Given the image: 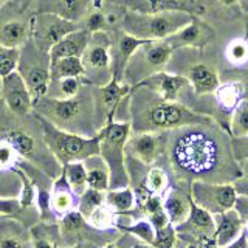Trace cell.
<instances>
[{
  "instance_id": "obj_1",
  "label": "cell",
  "mask_w": 248,
  "mask_h": 248,
  "mask_svg": "<svg viewBox=\"0 0 248 248\" xmlns=\"http://www.w3.org/2000/svg\"><path fill=\"white\" fill-rule=\"evenodd\" d=\"M165 169L170 183L183 188L192 182L234 183L242 177L228 130L216 121L168 132Z\"/></svg>"
},
{
  "instance_id": "obj_2",
  "label": "cell",
  "mask_w": 248,
  "mask_h": 248,
  "mask_svg": "<svg viewBox=\"0 0 248 248\" xmlns=\"http://www.w3.org/2000/svg\"><path fill=\"white\" fill-rule=\"evenodd\" d=\"M85 84V82H84ZM37 112L56 127L82 137H96L108 123L99 98V87L85 84L72 98L44 96L34 103Z\"/></svg>"
},
{
  "instance_id": "obj_3",
  "label": "cell",
  "mask_w": 248,
  "mask_h": 248,
  "mask_svg": "<svg viewBox=\"0 0 248 248\" xmlns=\"http://www.w3.org/2000/svg\"><path fill=\"white\" fill-rule=\"evenodd\" d=\"M209 121H214L211 116L194 112L177 101L161 98L144 85L130 90V129L134 134L170 132Z\"/></svg>"
},
{
  "instance_id": "obj_4",
  "label": "cell",
  "mask_w": 248,
  "mask_h": 248,
  "mask_svg": "<svg viewBox=\"0 0 248 248\" xmlns=\"http://www.w3.org/2000/svg\"><path fill=\"white\" fill-rule=\"evenodd\" d=\"M194 14L180 10L141 13L126 10L121 19V30L146 42L166 41L192 20Z\"/></svg>"
},
{
  "instance_id": "obj_5",
  "label": "cell",
  "mask_w": 248,
  "mask_h": 248,
  "mask_svg": "<svg viewBox=\"0 0 248 248\" xmlns=\"http://www.w3.org/2000/svg\"><path fill=\"white\" fill-rule=\"evenodd\" d=\"M44 143L62 166L75 161H84L99 154V135L82 137L62 130L39 115Z\"/></svg>"
},
{
  "instance_id": "obj_6",
  "label": "cell",
  "mask_w": 248,
  "mask_h": 248,
  "mask_svg": "<svg viewBox=\"0 0 248 248\" xmlns=\"http://www.w3.org/2000/svg\"><path fill=\"white\" fill-rule=\"evenodd\" d=\"M132 134L130 123L108 121L99 132V155L110 170V189L129 188L126 144Z\"/></svg>"
},
{
  "instance_id": "obj_7",
  "label": "cell",
  "mask_w": 248,
  "mask_h": 248,
  "mask_svg": "<svg viewBox=\"0 0 248 248\" xmlns=\"http://www.w3.org/2000/svg\"><path fill=\"white\" fill-rule=\"evenodd\" d=\"M172 56L174 50L166 41L144 42L129 61L123 81L134 89L152 75L165 72Z\"/></svg>"
},
{
  "instance_id": "obj_8",
  "label": "cell",
  "mask_w": 248,
  "mask_h": 248,
  "mask_svg": "<svg viewBox=\"0 0 248 248\" xmlns=\"http://www.w3.org/2000/svg\"><path fill=\"white\" fill-rule=\"evenodd\" d=\"M112 37L107 31L92 33L90 42L82 54V67L85 84L103 87L113 79L112 75Z\"/></svg>"
},
{
  "instance_id": "obj_9",
  "label": "cell",
  "mask_w": 248,
  "mask_h": 248,
  "mask_svg": "<svg viewBox=\"0 0 248 248\" xmlns=\"http://www.w3.org/2000/svg\"><path fill=\"white\" fill-rule=\"evenodd\" d=\"M50 67H51L50 53L41 50L39 46L34 45L31 39H28L23 44V51L20 53L19 73L25 79L34 103H37L41 98L48 95L50 84H51Z\"/></svg>"
},
{
  "instance_id": "obj_10",
  "label": "cell",
  "mask_w": 248,
  "mask_h": 248,
  "mask_svg": "<svg viewBox=\"0 0 248 248\" xmlns=\"http://www.w3.org/2000/svg\"><path fill=\"white\" fill-rule=\"evenodd\" d=\"M192 202L213 216L232 209L237 200L234 183H208L192 182L189 186Z\"/></svg>"
},
{
  "instance_id": "obj_11",
  "label": "cell",
  "mask_w": 248,
  "mask_h": 248,
  "mask_svg": "<svg viewBox=\"0 0 248 248\" xmlns=\"http://www.w3.org/2000/svg\"><path fill=\"white\" fill-rule=\"evenodd\" d=\"M78 30V23L50 13H36L30 23V37L36 46L50 53L61 39Z\"/></svg>"
},
{
  "instance_id": "obj_12",
  "label": "cell",
  "mask_w": 248,
  "mask_h": 248,
  "mask_svg": "<svg viewBox=\"0 0 248 248\" xmlns=\"http://www.w3.org/2000/svg\"><path fill=\"white\" fill-rule=\"evenodd\" d=\"M166 143L168 132H132L126 144V155H130L147 166H160L165 169Z\"/></svg>"
},
{
  "instance_id": "obj_13",
  "label": "cell",
  "mask_w": 248,
  "mask_h": 248,
  "mask_svg": "<svg viewBox=\"0 0 248 248\" xmlns=\"http://www.w3.org/2000/svg\"><path fill=\"white\" fill-rule=\"evenodd\" d=\"M216 39V31L199 16H194L192 20L177 31L166 42L172 46V50H205L206 46Z\"/></svg>"
},
{
  "instance_id": "obj_14",
  "label": "cell",
  "mask_w": 248,
  "mask_h": 248,
  "mask_svg": "<svg viewBox=\"0 0 248 248\" xmlns=\"http://www.w3.org/2000/svg\"><path fill=\"white\" fill-rule=\"evenodd\" d=\"M178 75H183L188 79L192 92L200 98L213 96L222 84L217 67L206 61H194L191 64L188 62V67L178 72Z\"/></svg>"
},
{
  "instance_id": "obj_15",
  "label": "cell",
  "mask_w": 248,
  "mask_h": 248,
  "mask_svg": "<svg viewBox=\"0 0 248 248\" xmlns=\"http://www.w3.org/2000/svg\"><path fill=\"white\" fill-rule=\"evenodd\" d=\"M108 2L112 5L121 6L124 10H134L141 13L180 10L199 16L206 11V0H108Z\"/></svg>"
},
{
  "instance_id": "obj_16",
  "label": "cell",
  "mask_w": 248,
  "mask_h": 248,
  "mask_svg": "<svg viewBox=\"0 0 248 248\" xmlns=\"http://www.w3.org/2000/svg\"><path fill=\"white\" fill-rule=\"evenodd\" d=\"M2 93L10 110L19 116L27 115L34 104L28 85L19 72H13L2 78Z\"/></svg>"
},
{
  "instance_id": "obj_17",
  "label": "cell",
  "mask_w": 248,
  "mask_h": 248,
  "mask_svg": "<svg viewBox=\"0 0 248 248\" xmlns=\"http://www.w3.org/2000/svg\"><path fill=\"white\" fill-rule=\"evenodd\" d=\"M93 8V0H37L36 13H50L59 17L79 23Z\"/></svg>"
},
{
  "instance_id": "obj_18",
  "label": "cell",
  "mask_w": 248,
  "mask_h": 248,
  "mask_svg": "<svg viewBox=\"0 0 248 248\" xmlns=\"http://www.w3.org/2000/svg\"><path fill=\"white\" fill-rule=\"evenodd\" d=\"M146 41L134 37L124 31H118L115 36V41L112 42V75L113 79L123 81L124 72H126L129 61L134 56V53L144 44Z\"/></svg>"
},
{
  "instance_id": "obj_19",
  "label": "cell",
  "mask_w": 248,
  "mask_h": 248,
  "mask_svg": "<svg viewBox=\"0 0 248 248\" xmlns=\"http://www.w3.org/2000/svg\"><path fill=\"white\" fill-rule=\"evenodd\" d=\"M161 197H163V205H165V211L169 217V220L174 223V227L183 223L188 219L192 208L189 188H183V186L170 183L168 191Z\"/></svg>"
},
{
  "instance_id": "obj_20",
  "label": "cell",
  "mask_w": 248,
  "mask_h": 248,
  "mask_svg": "<svg viewBox=\"0 0 248 248\" xmlns=\"http://www.w3.org/2000/svg\"><path fill=\"white\" fill-rule=\"evenodd\" d=\"M214 222H216L214 242L217 248L228 247L230 244L236 242V240L245 232V225L234 208L228 209V211H225V213L216 214Z\"/></svg>"
},
{
  "instance_id": "obj_21",
  "label": "cell",
  "mask_w": 248,
  "mask_h": 248,
  "mask_svg": "<svg viewBox=\"0 0 248 248\" xmlns=\"http://www.w3.org/2000/svg\"><path fill=\"white\" fill-rule=\"evenodd\" d=\"M90 37L92 33L84 28L72 31L50 50V61L54 62L62 58H82V54L90 42Z\"/></svg>"
},
{
  "instance_id": "obj_22",
  "label": "cell",
  "mask_w": 248,
  "mask_h": 248,
  "mask_svg": "<svg viewBox=\"0 0 248 248\" xmlns=\"http://www.w3.org/2000/svg\"><path fill=\"white\" fill-rule=\"evenodd\" d=\"M132 87L124 81H116L112 79L108 84L99 87V98L101 104H103L104 112L107 113L108 121H113V116L118 106L121 104V101L126 98L130 93Z\"/></svg>"
},
{
  "instance_id": "obj_23",
  "label": "cell",
  "mask_w": 248,
  "mask_h": 248,
  "mask_svg": "<svg viewBox=\"0 0 248 248\" xmlns=\"http://www.w3.org/2000/svg\"><path fill=\"white\" fill-rule=\"evenodd\" d=\"M84 165L87 169L89 188L101 192H107L110 189V170H108L107 163L99 154L84 160Z\"/></svg>"
},
{
  "instance_id": "obj_24",
  "label": "cell",
  "mask_w": 248,
  "mask_h": 248,
  "mask_svg": "<svg viewBox=\"0 0 248 248\" xmlns=\"http://www.w3.org/2000/svg\"><path fill=\"white\" fill-rule=\"evenodd\" d=\"M106 203L116 214H129L137 206V196L130 186L123 189H108L106 192Z\"/></svg>"
},
{
  "instance_id": "obj_25",
  "label": "cell",
  "mask_w": 248,
  "mask_h": 248,
  "mask_svg": "<svg viewBox=\"0 0 248 248\" xmlns=\"http://www.w3.org/2000/svg\"><path fill=\"white\" fill-rule=\"evenodd\" d=\"M30 39V25L20 20H11L0 28V44L17 48Z\"/></svg>"
},
{
  "instance_id": "obj_26",
  "label": "cell",
  "mask_w": 248,
  "mask_h": 248,
  "mask_svg": "<svg viewBox=\"0 0 248 248\" xmlns=\"http://www.w3.org/2000/svg\"><path fill=\"white\" fill-rule=\"evenodd\" d=\"M51 82H56L65 78H84V67L81 58H62L51 62L50 67Z\"/></svg>"
},
{
  "instance_id": "obj_27",
  "label": "cell",
  "mask_w": 248,
  "mask_h": 248,
  "mask_svg": "<svg viewBox=\"0 0 248 248\" xmlns=\"http://www.w3.org/2000/svg\"><path fill=\"white\" fill-rule=\"evenodd\" d=\"M64 174L65 180L70 186V189L76 194L78 197H81L82 194L89 189L87 185V169H85L84 161H75V163H68L64 166Z\"/></svg>"
},
{
  "instance_id": "obj_28",
  "label": "cell",
  "mask_w": 248,
  "mask_h": 248,
  "mask_svg": "<svg viewBox=\"0 0 248 248\" xmlns=\"http://www.w3.org/2000/svg\"><path fill=\"white\" fill-rule=\"evenodd\" d=\"M170 186V175L166 169L160 166H151L144 178V189L155 196H163Z\"/></svg>"
},
{
  "instance_id": "obj_29",
  "label": "cell",
  "mask_w": 248,
  "mask_h": 248,
  "mask_svg": "<svg viewBox=\"0 0 248 248\" xmlns=\"http://www.w3.org/2000/svg\"><path fill=\"white\" fill-rule=\"evenodd\" d=\"M225 61L230 65L242 68L248 65V39L247 37H236L225 46Z\"/></svg>"
},
{
  "instance_id": "obj_30",
  "label": "cell",
  "mask_w": 248,
  "mask_h": 248,
  "mask_svg": "<svg viewBox=\"0 0 248 248\" xmlns=\"http://www.w3.org/2000/svg\"><path fill=\"white\" fill-rule=\"evenodd\" d=\"M206 10L222 20H236L242 14L239 0H206Z\"/></svg>"
},
{
  "instance_id": "obj_31",
  "label": "cell",
  "mask_w": 248,
  "mask_h": 248,
  "mask_svg": "<svg viewBox=\"0 0 248 248\" xmlns=\"http://www.w3.org/2000/svg\"><path fill=\"white\" fill-rule=\"evenodd\" d=\"M228 134L232 138L248 135V96L231 113Z\"/></svg>"
},
{
  "instance_id": "obj_32",
  "label": "cell",
  "mask_w": 248,
  "mask_h": 248,
  "mask_svg": "<svg viewBox=\"0 0 248 248\" xmlns=\"http://www.w3.org/2000/svg\"><path fill=\"white\" fill-rule=\"evenodd\" d=\"M85 220H87L93 228H96L99 231H110L116 228V225H115L116 213L107 203L98 206Z\"/></svg>"
},
{
  "instance_id": "obj_33",
  "label": "cell",
  "mask_w": 248,
  "mask_h": 248,
  "mask_svg": "<svg viewBox=\"0 0 248 248\" xmlns=\"http://www.w3.org/2000/svg\"><path fill=\"white\" fill-rule=\"evenodd\" d=\"M51 206L56 213L64 214V216L72 211V208H73V191L70 189L64 174H62V185L58 183L56 191L53 192Z\"/></svg>"
},
{
  "instance_id": "obj_34",
  "label": "cell",
  "mask_w": 248,
  "mask_h": 248,
  "mask_svg": "<svg viewBox=\"0 0 248 248\" xmlns=\"http://www.w3.org/2000/svg\"><path fill=\"white\" fill-rule=\"evenodd\" d=\"M124 232H129V234L135 236L140 242H143L146 245L154 247L155 244V230L152 227V223L147 219H138L132 225L124 230Z\"/></svg>"
},
{
  "instance_id": "obj_35",
  "label": "cell",
  "mask_w": 248,
  "mask_h": 248,
  "mask_svg": "<svg viewBox=\"0 0 248 248\" xmlns=\"http://www.w3.org/2000/svg\"><path fill=\"white\" fill-rule=\"evenodd\" d=\"M104 203H106V192L89 188L79 197V209H78V211L87 219V217L95 211L98 206L104 205Z\"/></svg>"
},
{
  "instance_id": "obj_36",
  "label": "cell",
  "mask_w": 248,
  "mask_h": 248,
  "mask_svg": "<svg viewBox=\"0 0 248 248\" xmlns=\"http://www.w3.org/2000/svg\"><path fill=\"white\" fill-rule=\"evenodd\" d=\"M20 51L17 48H11L0 44V78H5L10 73L16 72V67L19 65Z\"/></svg>"
},
{
  "instance_id": "obj_37",
  "label": "cell",
  "mask_w": 248,
  "mask_h": 248,
  "mask_svg": "<svg viewBox=\"0 0 248 248\" xmlns=\"http://www.w3.org/2000/svg\"><path fill=\"white\" fill-rule=\"evenodd\" d=\"M8 140H10V143L13 147L16 149H19L22 154H34L36 152V140L25 134V132L22 130H13L8 134Z\"/></svg>"
},
{
  "instance_id": "obj_38",
  "label": "cell",
  "mask_w": 248,
  "mask_h": 248,
  "mask_svg": "<svg viewBox=\"0 0 248 248\" xmlns=\"http://www.w3.org/2000/svg\"><path fill=\"white\" fill-rule=\"evenodd\" d=\"M0 248H30V240L25 239L22 230L13 225L10 232H0Z\"/></svg>"
},
{
  "instance_id": "obj_39",
  "label": "cell",
  "mask_w": 248,
  "mask_h": 248,
  "mask_svg": "<svg viewBox=\"0 0 248 248\" xmlns=\"http://www.w3.org/2000/svg\"><path fill=\"white\" fill-rule=\"evenodd\" d=\"M231 149L237 163L248 160V135L245 137H231Z\"/></svg>"
},
{
  "instance_id": "obj_40",
  "label": "cell",
  "mask_w": 248,
  "mask_h": 248,
  "mask_svg": "<svg viewBox=\"0 0 248 248\" xmlns=\"http://www.w3.org/2000/svg\"><path fill=\"white\" fill-rule=\"evenodd\" d=\"M234 209L239 213L240 219H242V222L245 225V234L248 237V197L237 194V200H236Z\"/></svg>"
},
{
  "instance_id": "obj_41",
  "label": "cell",
  "mask_w": 248,
  "mask_h": 248,
  "mask_svg": "<svg viewBox=\"0 0 248 248\" xmlns=\"http://www.w3.org/2000/svg\"><path fill=\"white\" fill-rule=\"evenodd\" d=\"M13 160V147L8 144H0V166H8Z\"/></svg>"
},
{
  "instance_id": "obj_42",
  "label": "cell",
  "mask_w": 248,
  "mask_h": 248,
  "mask_svg": "<svg viewBox=\"0 0 248 248\" xmlns=\"http://www.w3.org/2000/svg\"><path fill=\"white\" fill-rule=\"evenodd\" d=\"M123 237V236H121ZM116 239V240H113V242H108V244H106V245H103L101 248H132V245H134V242L137 240V237L134 236L132 237V240H130V244L129 245H123L121 242H123V239Z\"/></svg>"
},
{
  "instance_id": "obj_43",
  "label": "cell",
  "mask_w": 248,
  "mask_h": 248,
  "mask_svg": "<svg viewBox=\"0 0 248 248\" xmlns=\"http://www.w3.org/2000/svg\"><path fill=\"white\" fill-rule=\"evenodd\" d=\"M234 188H236L237 194L248 197V182L247 180H244V178H239V180L234 182Z\"/></svg>"
},
{
  "instance_id": "obj_44",
  "label": "cell",
  "mask_w": 248,
  "mask_h": 248,
  "mask_svg": "<svg viewBox=\"0 0 248 248\" xmlns=\"http://www.w3.org/2000/svg\"><path fill=\"white\" fill-rule=\"evenodd\" d=\"M223 248H248V237H247V234L244 232L242 236H240L236 242H232V244H230L228 247H223Z\"/></svg>"
},
{
  "instance_id": "obj_45",
  "label": "cell",
  "mask_w": 248,
  "mask_h": 248,
  "mask_svg": "<svg viewBox=\"0 0 248 248\" xmlns=\"http://www.w3.org/2000/svg\"><path fill=\"white\" fill-rule=\"evenodd\" d=\"M239 166H240V172H242V177H240V178H244V180L248 182V160L240 161Z\"/></svg>"
},
{
  "instance_id": "obj_46",
  "label": "cell",
  "mask_w": 248,
  "mask_h": 248,
  "mask_svg": "<svg viewBox=\"0 0 248 248\" xmlns=\"http://www.w3.org/2000/svg\"><path fill=\"white\" fill-rule=\"evenodd\" d=\"M239 6H240V11H242V14L248 16V0H239Z\"/></svg>"
},
{
  "instance_id": "obj_47",
  "label": "cell",
  "mask_w": 248,
  "mask_h": 248,
  "mask_svg": "<svg viewBox=\"0 0 248 248\" xmlns=\"http://www.w3.org/2000/svg\"><path fill=\"white\" fill-rule=\"evenodd\" d=\"M132 248H152V247L151 245H146L143 242H140V240L137 239L135 242H134V245H132Z\"/></svg>"
},
{
  "instance_id": "obj_48",
  "label": "cell",
  "mask_w": 248,
  "mask_h": 248,
  "mask_svg": "<svg viewBox=\"0 0 248 248\" xmlns=\"http://www.w3.org/2000/svg\"><path fill=\"white\" fill-rule=\"evenodd\" d=\"M189 248H217V245H216V242H213V244H208L203 247H189Z\"/></svg>"
},
{
  "instance_id": "obj_49",
  "label": "cell",
  "mask_w": 248,
  "mask_h": 248,
  "mask_svg": "<svg viewBox=\"0 0 248 248\" xmlns=\"http://www.w3.org/2000/svg\"><path fill=\"white\" fill-rule=\"evenodd\" d=\"M245 37L248 39V16H245Z\"/></svg>"
},
{
  "instance_id": "obj_50",
  "label": "cell",
  "mask_w": 248,
  "mask_h": 248,
  "mask_svg": "<svg viewBox=\"0 0 248 248\" xmlns=\"http://www.w3.org/2000/svg\"><path fill=\"white\" fill-rule=\"evenodd\" d=\"M3 2H5V0H0V5H2V3H3Z\"/></svg>"
}]
</instances>
